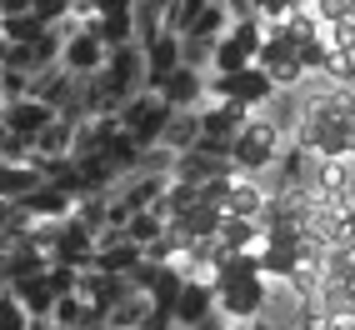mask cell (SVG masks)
<instances>
[{
    "label": "cell",
    "instance_id": "obj_28",
    "mask_svg": "<svg viewBox=\"0 0 355 330\" xmlns=\"http://www.w3.org/2000/svg\"><path fill=\"white\" fill-rule=\"evenodd\" d=\"M31 311L15 300V290H0V330H31Z\"/></svg>",
    "mask_w": 355,
    "mask_h": 330
},
{
    "label": "cell",
    "instance_id": "obj_10",
    "mask_svg": "<svg viewBox=\"0 0 355 330\" xmlns=\"http://www.w3.org/2000/svg\"><path fill=\"white\" fill-rule=\"evenodd\" d=\"M105 60H110V45L96 35V26H90V20L65 40V55H60V65L70 70V76H80V80L96 76V70H105Z\"/></svg>",
    "mask_w": 355,
    "mask_h": 330
},
{
    "label": "cell",
    "instance_id": "obj_22",
    "mask_svg": "<svg viewBox=\"0 0 355 330\" xmlns=\"http://www.w3.org/2000/svg\"><path fill=\"white\" fill-rule=\"evenodd\" d=\"M150 311H155L150 295H146V290H130V295L105 315V330H140V325L150 320Z\"/></svg>",
    "mask_w": 355,
    "mask_h": 330
},
{
    "label": "cell",
    "instance_id": "obj_26",
    "mask_svg": "<svg viewBox=\"0 0 355 330\" xmlns=\"http://www.w3.org/2000/svg\"><path fill=\"white\" fill-rule=\"evenodd\" d=\"M125 235H130V241H135L140 250H146V245H155L160 235H165V220L155 216V210H135L130 225H125Z\"/></svg>",
    "mask_w": 355,
    "mask_h": 330
},
{
    "label": "cell",
    "instance_id": "obj_30",
    "mask_svg": "<svg viewBox=\"0 0 355 330\" xmlns=\"http://www.w3.org/2000/svg\"><path fill=\"white\" fill-rule=\"evenodd\" d=\"M35 15L45 20V26H60V20L76 15V0H35Z\"/></svg>",
    "mask_w": 355,
    "mask_h": 330
},
{
    "label": "cell",
    "instance_id": "obj_11",
    "mask_svg": "<svg viewBox=\"0 0 355 330\" xmlns=\"http://www.w3.org/2000/svg\"><path fill=\"white\" fill-rule=\"evenodd\" d=\"M225 175H241V171H235V160L205 150V146L175 155V171H171V180H185V185H210V180H225Z\"/></svg>",
    "mask_w": 355,
    "mask_h": 330
},
{
    "label": "cell",
    "instance_id": "obj_20",
    "mask_svg": "<svg viewBox=\"0 0 355 330\" xmlns=\"http://www.w3.org/2000/svg\"><path fill=\"white\" fill-rule=\"evenodd\" d=\"M15 300L26 305V311H31L35 320H51L55 300H60V290L51 286V270H45V275H35V280H20V286H15Z\"/></svg>",
    "mask_w": 355,
    "mask_h": 330
},
{
    "label": "cell",
    "instance_id": "obj_2",
    "mask_svg": "<svg viewBox=\"0 0 355 330\" xmlns=\"http://www.w3.org/2000/svg\"><path fill=\"white\" fill-rule=\"evenodd\" d=\"M286 146H291V140L280 135V130L266 121V115H250V121H245V130L235 135V150H230V160H235V171H241V175H266L270 165L280 160V150H286Z\"/></svg>",
    "mask_w": 355,
    "mask_h": 330
},
{
    "label": "cell",
    "instance_id": "obj_8",
    "mask_svg": "<svg viewBox=\"0 0 355 330\" xmlns=\"http://www.w3.org/2000/svg\"><path fill=\"white\" fill-rule=\"evenodd\" d=\"M155 90L165 96V105H171V110H205V105H210V76H205V70H191V65L171 70Z\"/></svg>",
    "mask_w": 355,
    "mask_h": 330
},
{
    "label": "cell",
    "instance_id": "obj_18",
    "mask_svg": "<svg viewBox=\"0 0 355 330\" xmlns=\"http://www.w3.org/2000/svg\"><path fill=\"white\" fill-rule=\"evenodd\" d=\"M220 220H225V210H216V205H205V200H196L191 210H180V216L171 220L180 235H185V245L191 241H210V235L220 230Z\"/></svg>",
    "mask_w": 355,
    "mask_h": 330
},
{
    "label": "cell",
    "instance_id": "obj_36",
    "mask_svg": "<svg viewBox=\"0 0 355 330\" xmlns=\"http://www.w3.org/2000/svg\"><path fill=\"white\" fill-rule=\"evenodd\" d=\"M230 330H250V325H230Z\"/></svg>",
    "mask_w": 355,
    "mask_h": 330
},
{
    "label": "cell",
    "instance_id": "obj_37",
    "mask_svg": "<svg viewBox=\"0 0 355 330\" xmlns=\"http://www.w3.org/2000/svg\"><path fill=\"white\" fill-rule=\"evenodd\" d=\"M0 6H6V0H0Z\"/></svg>",
    "mask_w": 355,
    "mask_h": 330
},
{
    "label": "cell",
    "instance_id": "obj_13",
    "mask_svg": "<svg viewBox=\"0 0 355 330\" xmlns=\"http://www.w3.org/2000/svg\"><path fill=\"white\" fill-rule=\"evenodd\" d=\"M220 305H216V286L210 280H185L180 286V300H175V325L180 330H191V325H200L205 315H216Z\"/></svg>",
    "mask_w": 355,
    "mask_h": 330
},
{
    "label": "cell",
    "instance_id": "obj_31",
    "mask_svg": "<svg viewBox=\"0 0 355 330\" xmlns=\"http://www.w3.org/2000/svg\"><path fill=\"white\" fill-rule=\"evenodd\" d=\"M230 325H235V320H225V315L216 311V315H205V320H200V325H191V330H230Z\"/></svg>",
    "mask_w": 355,
    "mask_h": 330
},
{
    "label": "cell",
    "instance_id": "obj_19",
    "mask_svg": "<svg viewBox=\"0 0 355 330\" xmlns=\"http://www.w3.org/2000/svg\"><path fill=\"white\" fill-rule=\"evenodd\" d=\"M45 185V175L35 171V165H15V160H0V200H10V205H20L31 191H40Z\"/></svg>",
    "mask_w": 355,
    "mask_h": 330
},
{
    "label": "cell",
    "instance_id": "obj_14",
    "mask_svg": "<svg viewBox=\"0 0 355 330\" xmlns=\"http://www.w3.org/2000/svg\"><path fill=\"white\" fill-rule=\"evenodd\" d=\"M20 210H26L31 220H70V216H76V196L45 180L40 191H31L26 200H20Z\"/></svg>",
    "mask_w": 355,
    "mask_h": 330
},
{
    "label": "cell",
    "instance_id": "obj_34",
    "mask_svg": "<svg viewBox=\"0 0 355 330\" xmlns=\"http://www.w3.org/2000/svg\"><path fill=\"white\" fill-rule=\"evenodd\" d=\"M266 6H270V0H255V15H260V10H266Z\"/></svg>",
    "mask_w": 355,
    "mask_h": 330
},
{
    "label": "cell",
    "instance_id": "obj_23",
    "mask_svg": "<svg viewBox=\"0 0 355 330\" xmlns=\"http://www.w3.org/2000/svg\"><path fill=\"white\" fill-rule=\"evenodd\" d=\"M35 155H45V160H55V155H76V125H70L65 115H55V121L35 135Z\"/></svg>",
    "mask_w": 355,
    "mask_h": 330
},
{
    "label": "cell",
    "instance_id": "obj_32",
    "mask_svg": "<svg viewBox=\"0 0 355 330\" xmlns=\"http://www.w3.org/2000/svg\"><path fill=\"white\" fill-rule=\"evenodd\" d=\"M6 55H10V40H6V35H0V65H6Z\"/></svg>",
    "mask_w": 355,
    "mask_h": 330
},
{
    "label": "cell",
    "instance_id": "obj_25",
    "mask_svg": "<svg viewBox=\"0 0 355 330\" xmlns=\"http://www.w3.org/2000/svg\"><path fill=\"white\" fill-rule=\"evenodd\" d=\"M76 220L80 225H90V230H110V191H101V196H80L76 200Z\"/></svg>",
    "mask_w": 355,
    "mask_h": 330
},
{
    "label": "cell",
    "instance_id": "obj_3",
    "mask_svg": "<svg viewBox=\"0 0 355 330\" xmlns=\"http://www.w3.org/2000/svg\"><path fill=\"white\" fill-rule=\"evenodd\" d=\"M280 90H295L305 80V65H300V40L291 35V26H266V45H260V60H255Z\"/></svg>",
    "mask_w": 355,
    "mask_h": 330
},
{
    "label": "cell",
    "instance_id": "obj_15",
    "mask_svg": "<svg viewBox=\"0 0 355 330\" xmlns=\"http://www.w3.org/2000/svg\"><path fill=\"white\" fill-rule=\"evenodd\" d=\"M0 121H6V125H10L15 135H26L31 146H35V135H40L45 125L55 121V110L45 105V101H35V96H26V101H10V105H6V115H0Z\"/></svg>",
    "mask_w": 355,
    "mask_h": 330
},
{
    "label": "cell",
    "instance_id": "obj_21",
    "mask_svg": "<svg viewBox=\"0 0 355 330\" xmlns=\"http://www.w3.org/2000/svg\"><path fill=\"white\" fill-rule=\"evenodd\" d=\"M160 146L175 150V155L196 150V146H200V110H175L171 125H165V135H160Z\"/></svg>",
    "mask_w": 355,
    "mask_h": 330
},
{
    "label": "cell",
    "instance_id": "obj_35",
    "mask_svg": "<svg viewBox=\"0 0 355 330\" xmlns=\"http://www.w3.org/2000/svg\"><path fill=\"white\" fill-rule=\"evenodd\" d=\"M0 115H6V96H0Z\"/></svg>",
    "mask_w": 355,
    "mask_h": 330
},
{
    "label": "cell",
    "instance_id": "obj_16",
    "mask_svg": "<svg viewBox=\"0 0 355 330\" xmlns=\"http://www.w3.org/2000/svg\"><path fill=\"white\" fill-rule=\"evenodd\" d=\"M146 51V80H150V90L171 76V70H180V35H171V31H160L150 45H140Z\"/></svg>",
    "mask_w": 355,
    "mask_h": 330
},
{
    "label": "cell",
    "instance_id": "obj_5",
    "mask_svg": "<svg viewBox=\"0 0 355 330\" xmlns=\"http://www.w3.org/2000/svg\"><path fill=\"white\" fill-rule=\"evenodd\" d=\"M171 105H165V96L160 90H140V96L121 110V130L135 140L140 150H150V146H160V135H165V125H171Z\"/></svg>",
    "mask_w": 355,
    "mask_h": 330
},
{
    "label": "cell",
    "instance_id": "obj_7",
    "mask_svg": "<svg viewBox=\"0 0 355 330\" xmlns=\"http://www.w3.org/2000/svg\"><path fill=\"white\" fill-rule=\"evenodd\" d=\"M245 121H250L245 105H235V101H210V105L200 110V146L216 150V155H230V150H235V135L245 130Z\"/></svg>",
    "mask_w": 355,
    "mask_h": 330
},
{
    "label": "cell",
    "instance_id": "obj_1",
    "mask_svg": "<svg viewBox=\"0 0 355 330\" xmlns=\"http://www.w3.org/2000/svg\"><path fill=\"white\" fill-rule=\"evenodd\" d=\"M216 305H220V315L235 320V325H250L260 311H266V295H270V275L260 270V261L250 250L241 255H230V261L216 270Z\"/></svg>",
    "mask_w": 355,
    "mask_h": 330
},
{
    "label": "cell",
    "instance_id": "obj_4",
    "mask_svg": "<svg viewBox=\"0 0 355 330\" xmlns=\"http://www.w3.org/2000/svg\"><path fill=\"white\" fill-rule=\"evenodd\" d=\"M260 45H266V20H235L216 45V70L210 76H235V70H250L260 60Z\"/></svg>",
    "mask_w": 355,
    "mask_h": 330
},
{
    "label": "cell",
    "instance_id": "obj_6",
    "mask_svg": "<svg viewBox=\"0 0 355 330\" xmlns=\"http://www.w3.org/2000/svg\"><path fill=\"white\" fill-rule=\"evenodd\" d=\"M275 90H280V85H275L260 65L235 70V76H210V101H235V105H245L250 115L266 110V101L275 96Z\"/></svg>",
    "mask_w": 355,
    "mask_h": 330
},
{
    "label": "cell",
    "instance_id": "obj_9",
    "mask_svg": "<svg viewBox=\"0 0 355 330\" xmlns=\"http://www.w3.org/2000/svg\"><path fill=\"white\" fill-rule=\"evenodd\" d=\"M51 261L70 266V270H96V230L70 216L60 225V235H55V245H51Z\"/></svg>",
    "mask_w": 355,
    "mask_h": 330
},
{
    "label": "cell",
    "instance_id": "obj_17",
    "mask_svg": "<svg viewBox=\"0 0 355 330\" xmlns=\"http://www.w3.org/2000/svg\"><path fill=\"white\" fill-rule=\"evenodd\" d=\"M266 205H270V196H266V185H260L255 175H235V180H230L225 216H245V220H260V216H266Z\"/></svg>",
    "mask_w": 355,
    "mask_h": 330
},
{
    "label": "cell",
    "instance_id": "obj_27",
    "mask_svg": "<svg viewBox=\"0 0 355 330\" xmlns=\"http://www.w3.org/2000/svg\"><path fill=\"white\" fill-rule=\"evenodd\" d=\"M31 155H35V146L26 135H15L6 121H0V160H15V165H31Z\"/></svg>",
    "mask_w": 355,
    "mask_h": 330
},
{
    "label": "cell",
    "instance_id": "obj_33",
    "mask_svg": "<svg viewBox=\"0 0 355 330\" xmlns=\"http://www.w3.org/2000/svg\"><path fill=\"white\" fill-rule=\"evenodd\" d=\"M146 6H155V10H160V15H165V6H171V0H146Z\"/></svg>",
    "mask_w": 355,
    "mask_h": 330
},
{
    "label": "cell",
    "instance_id": "obj_29",
    "mask_svg": "<svg viewBox=\"0 0 355 330\" xmlns=\"http://www.w3.org/2000/svg\"><path fill=\"white\" fill-rule=\"evenodd\" d=\"M0 96H6V105H10V101H26V96H31V76H26V70L0 65Z\"/></svg>",
    "mask_w": 355,
    "mask_h": 330
},
{
    "label": "cell",
    "instance_id": "obj_24",
    "mask_svg": "<svg viewBox=\"0 0 355 330\" xmlns=\"http://www.w3.org/2000/svg\"><path fill=\"white\" fill-rule=\"evenodd\" d=\"M45 31H51V26H45L35 10H26V15H6V20H0V35H6L10 45H35Z\"/></svg>",
    "mask_w": 355,
    "mask_h": 330
},
{
    "label": "cell",
    "instance_id": "obj_12",
    "mask_svg": "<svg viewBox=\"0 0 355 330\" xmlns=\"http://www.w3.org/2000/svg\"><path fill=\"white\" fill-rule=\"evenodd\" d=\"M115 140H121V115H90V121L76 125V160L105 155Z\"/></svg>",
    "mask_w": 355,
    "mask_h": 330
}]
</instances>
